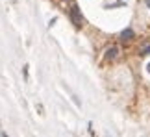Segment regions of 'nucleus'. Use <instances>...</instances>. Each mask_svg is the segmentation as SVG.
<instances>
[{"mask_svg": "<svg viewBox=\"0 0 150 137\" xmlns=\"http://www.w3.org/2000/svg\"><path fill=\"white\" fill-rule=\"evenodd\" d=\"M71 20H72V24L74 26H82V22H83V19H82V13H80V8L78 6H72L71 8Z\"/></svg>", "mask_w": 150, "mask_h": 137, "instance_id": "1", "label": "nucleus"}, {"mask_svg": "<svg viewBox=\"0 0 150 137\" xmlns=\"http://www.w3.org/2000/svg\"><path fill=\"white\" fill-rule=\"evenodd\" d=\"M117 56H119V48H117V47H109V48L106 50V61L117 59Z\"/></svg>", "mask_w": 150, "mask_h": 137, "instance_id": "2", "label": "nucleus"}, {"mask_svg": "<svg viewBox=\"0 0 150 137\" xmlns=\"http://www.w3.org/2000/svg\"><path fill=\"white\" fill-rule=\"evenodd\" d=\"M120 39H122V41H130V39H134V30L126 28V30L120 33Z\"/></svg>", "mask_w": 150, "mask_h": 137, "instance_id": "3", "label": "nucleus"}, {"mask_svg": "<svg viewBox=\"0 0 150 137\" xmlns=\"http://www.w3.org/2000/svg\"><path fill=\"white\" fill-rule=\"evenodd\" d=\"M146 54H150V47H146V48L141 50V56H146Z\"/></svg>", "mask_w": 150, "mask_h": 137, "instance_id": "4", "label": "nucleus"}, {"mask_svg": "<svg viewBox=\"0 0 150 137\" xmlns=\"http://www.w3.org/2000/svg\"><path fill=\"white\" fill-rule=\"evenodd\" d=\"M0 137H8V135H6V133H0Z\"/></svg>", "mask_w": 150, "mask_h": 137, "instance_id": "5", "label": "nucleus"}, {"mask_svg": "<svg viewBox=\"0 0 150 137\" xmlns=\"http://www.w3.org/2000/svg\"><path fill=\"white\" fill-rule=\"evenodd\" d=\"M146 68H148V74H150V63H148V67H146Z\"/></svg>", "mask_w": 150, "mask_h": 137, "instance_id": "6", "label": "nucleus"}, {"mask_svg": "<svg viewBox=\"0 0 150 137\" xmlns=\"http://www.w3.org/2000/svg\"><path fill=\"white\" fill-rule=\"evenodd\" d=\"M146 4H148V6H150V0H146Z\"/></svg>", "mask_w": 150, "mask_h": 137, "instance_id": "7", "label": "nucleus"}]
</instances>
